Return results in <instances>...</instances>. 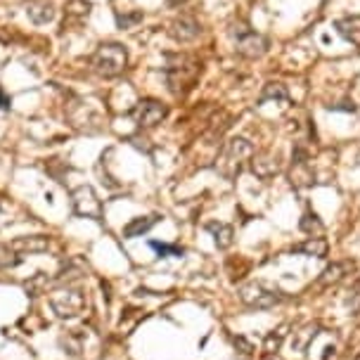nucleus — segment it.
Instances as JSON below:
<instances>
[{
	"mask_svg": "<svg viewBox=\"0 0 360 360\" xmlns=\"http://www.w3.org/2000/svg\"><path fill=\"white\" fill-rule=\"evenodd\" d=\"M27 15L34 24H48L55 19L57 10L50 0H31L29 8H27Z\"/></svg>",
	"mask_w": 360,
	"mask_h": 360,
	"instance_id": "f3484780",
	"label": "nucleus"
},
{
	"mask_svg": "<svg viewBox=\"0 0 360 360\" xmlns=\"http://www.w3.org/2000/svg\"><path fill=\"white\" fill-rule=\"evenodd\" d=\"M159 216H138V218H131L128 223L124 225V237L126 239H133V237H142L147 235V232L159 223Z\"/></svg>",
	"mask_w": 360,
	"mask_h": 360,
	"instance_id": "dca6fc26",
	"label": "nucleus"
},
{
	"mask_svg": "<svg viewBox=\"0 0 360 360\" xmlns=\"http://www.w3.org/2000/svg\"><path fill=\"white\" fill-rule=\"evenodd\" d=\"M206 230L213 235V242H216L218 249H230L232 242H235V230H232V225H227V223H216V220H211V223H206Z\"/></svg>",
	"mask_w": 360,
	"mask_h": 360,
	"instance_id": "a211bd4d",
	"label": "nucleus"
},
{
	"mask_svg": "<svg viewBox=\"0 0 360 360\" xmlns=\"http://www.w3.org/2000/svg\"><path fill=\"white\" fill-rule=\"evenodd\" d=\"M294 254H303V256H315V258H325L327 251H330V244H327L325 237H306L303 242L292 246Z\"/></svg>",
	"mask_w": 360,
	"mask_h": 360,
	"instance_id": "4468645a",
	"label": "nucleus"
},
{
	"mask_svg": "<svg viewBox=\"0 0 360 360\" xmlns=\"http://www.w3.org/2000/svg\"><path fill=\"white\" fill-rule=\"evenodd\" d=\"M91 65L95 69V74L105 76V79H114L119 76L128 65V50L121 43H102L95 50Z\"/></svg>",
	"mask_w": 360,
	"mask_h": 360,
	"instance_id": "7ed1b4c3",
	"label": "nucleus"
},
{
	"mask_svg": "<svg viewBox=\"0 0 360 360\" xmlns=\"http://www.w3.org/2000/svg\"><path fill=\"white\" fill-rule=\"evenodd\" d=\"M334 29L339 31V36L344 38V41H349L356 48H360V15L337 19V22H334Z\"/></svg>",
	"mask_w": 360,
	"mask_h": 360,
	"instance_id": "2eb2a0df",
	"label": "nucleus"
},
{
	"mask_svg": "<svg viewBox=\"0 0 360 360\" xmlns=\"http://www.w3.org/2000/svg\"><path fill=\"white\" fill-rule=\"evenodd\" d=\"M168 116V107L161 102V100H154V98H145L140 102L135 105L133 109V119L140 128H154L159 126L164 119Z\"/></svg>",
	"mask_w": 360,
	"mask_h": 360,
	"instance_id": "6e6552de",
	"label": "nucleus"
},
{
	"mask_svg": "<svg viewBox=\"0 0 360 360\" xmlns=\"http://www.w3.org/2000/svg\"><path fill=\"white\" fill-rule=\"evenodd\" d=\"M12 256H15V251L10 249V244L8 246L0 244V268H15V265H19L22 258H12Z\"/></svg>",
	"mask_w": 360,
	"mask_h": 360,
	"instance_id": "393cba45",
	"label": "nucleus"
},
{
	"mask_svg": "<svg viewBox=\"0 0 360 360\" xmlns=\"http://www.w3.org/2000/svg\"><path fill=\"white\" fill-rule=\"evenodd\" d=\"M299 230L306 232L308 237H320L322 232H325V225H322V220L318 218V213L315 211H306L303 213V218L299 220Z\"/></svg>",
	"mask_w": 360,
	"mask_h": 360,
	"instance_id": "aec40b11",
	"label": "nucleus"
},
{
	"mask_svg": "<svg viewBox=\"0 0 360 360\" xmlns=\"http://www.w3.org/2000/svg\"><path fill=\"white\" fill-rule=\"evenodd\" d=\"M152 249L159 251V256H182V249H180V246H168V244L152 242Z\"/></svg>",
	"mask_w": 360,
	"mask_h": 360,
	"instance_id": "bb28decb",
	"label": "nucleus"
},
{
	"mask_svg": "<svg viewBox=\"0 0 360 360\" xmlns=\"http://www.w3.org/2000/svg\"><path fill=\"white\" fill-rule=\"evenodd\" d=\"M349 306L351 311L360 315V277H356V282L351 284V296H349Z\"/></svg>",
	"mask_w": 360,
	"mask_h": 360,
	"instance_id": "a878e982",
	"label": "nucleus"
},
{
	"mask_svg": "<svg viewBox=\"0 0 360 360\" xmlns=\"http://www.w3.org/2000/svg\"><path fill=\"white\" fill-rule=\"evenodd\" d=\"M50 246V237L46 235H29V237H17L10 242V249L15 254H43Z\"/></svg>",
	"mask_w": 360,
	"mask_h": 360,
	"instance_id": "ddd939ff",
	"label": "nucleus"
},
{
	"mask_svg": "<svg viewBox=\"0 0 360 360\" xmlns=\"http://www.w3.org/2000/svg\"><path fill=\"white\" fill-rule=\"evenodd\" d=\"M168 34H171V38H175L178 43H189V41H194V38H199L201 24L192 15H180V17H175L173 22H171Z\"/></svg>",
	"mask_w": 360,
	"mask_h": 360,
	"instance_id": "9d476101",
	"label": "nucleus"
},
{
	"mask_svg": "<svg viewBox=\"0 0 360 360\" xmlns=\"http://www.w3.org/2000/svg\"><path fill=\"white\" fill-rule=\"evenodd\" d=\"M232 344H235V349L239 346V349H242V353H246V356H251V351H254V346H251L244 337H235V339H232Z\"/></svg>",
	"mask_w": 360,
	"mask_h": 360,
	"instance_id": "cd10ccee",
	"label": "nucleus"
},
{
	"mask_svg": "<svg viewBox=\"0 0 360 360\" xmlns=\"http://www.w3.org/2000/svg\"><path fill=\"white\" fill-rule=\"evenodd\" d=\"M140 22H142V12H140V10L126 12V15H116L119 29H133L135 24H140Z\"/></svg>",
	"mask_w": 360,
	"mask_h": 360,
	"instance_id": "5701e85b",
	"label": "nucleus"
},
{
	"mask_svg": "<svg viewBox=\"0 0 360 360\" xmlns=\"http://www.w3.org/2000/svg\"><path fill=\"white\" fill-rule=\"evenodd\" d=\"M239 301L244 303L251 311H270V308L280 306L284 301V296L277 289L265 287L261 282H249L239 289Z\"/></svg>",
	"mask_w": 360,
	"mask_h": 360,
	"instance_id": "20e7f679",
	"label": "nucleus"
},
{
	"mask_svg": "<svg viewBox=\"0 0 360 360\" xmlns=\"http://www.w3.org/2000/svg\"><path fill=\"white\" fill-rule=\"evenodd\" d=\"M254 156V145H251L246 138H232V140H227L223 145V149H220L218 154V173L223 175L225 180H235L239 173H242L244 168V161L251 159Z\"/></svg>",
	"mask_w": 360,
	"mask_h": 360,
	"instance_id": "f03ea898",
	"label": "nucleus"
},
{
	"mask_svg": "<svg viewBox=\"0 0 360 360\" xmlns=\"http://www.w3.org/2000/svg\"><path fill=\"white\" fill-rule=\"evenodd\" d=\"M353 270H356V263L353 261H332L327 265L325 270L318 275L315 280V289H330V287H337L339 282H344Z\"/></svg>",
	"mask_w": 360,
	"mask_h": 360,
	"instance_id": "1a4fd4ad",
	"label": "nucleus"
},
{
	"mask_svg": "<svg viewBox=\"0 0 360 360\" xmlns=\"http://www.w3.org/2000/svg\"><path fill=\"white\" fill-rule=\"evenodd\" d=\"M287 334H289L287 322H282L280 327H275L273 332H268V337H265V341H263V353H265V356H273V353L280 351V346H282V341L287 339Z\"/></svg>",
	"mask_w": 360,
	"mask_h": 360,
	"instance_id": "6ab92c4d",
	"label": "nucleus"
},
{
	"mask_svg": "<svg viewBox=\"0 0 360 360\" xmlns=\"http://www.w3.org/2000/svg\"><path fill=\"white\" fill-rule=\"evenodd\" d=\"M251 171H254L261 180L275 178V175L282 171L280 156L273 154V152H258V154L254 152V156H251Z\"/></svg>",
	"mask_w": 360,
	"mask_h": 360,
	"instance_id": "f8f14e48",
	"label": "nucleus"
},
{
	"mask_svg": "<svg viewBox=\"0 0 360 360\" xmlns=\"http://www.w3.org/2000/svg\"><path fill=\"white\" fill-rule=\"evenodd\" d=\"M356 360H360V353H358V356H356Z\"/></svg>",
	"mask_w": 360,
	"mask_h": 360,
	"instance_id": "c85d7f7f",
	"label": "nucleus"
},
{
	"mask_svg": "<svg viewBox=\"0 0 360 360\" xmlns=\"http://www.w3.org/2000/svg\"><path fill=\"white\" fill-rule=\"evenodd\" d=\"M311 182H313V168H311V164H308V152L299 145L292 154V185L308 187Z\"/></svg>",
	"mask_w": 360,
	"mask_h": 360,
	"instance_id": "9b49d317",
	"label": "nucleus"
},
{
	"mask_svg": "<svg viewBox=\"0 0 360 360\" xmlns=\"http://www.w3.org/2000/svg\"><path fill=\"white\" fill-rule=\"evenodd\" d=\"M201 74V65L194 57L189 55H175L168 60L166 65V84L168 91L175 95V98H182L185 93H189L197 84Z\"/></svg>",
	"mask_w": 360,
	"mask_h": 360,
	"instance_id": "f257e3e1",
	"label": "nucleus"
},
{
	"mask_svg": "<svg viewBox=\"0 0 360 360\" xmlns=\"http://www.w3.org/2000/svg\"><path fill=\"white\" fill-rule=\"evenodd\" d=\"M50 306H53V311L57 313V318H62V320L79 318L86 308V294L81 292V289L67 287V289H62V292L50 296Z\"/></svg>",
	"mask_w": 360,
	"mask_h": 360,
	"instance_id": "39448f33",
	"label": "nucleus"
},
{
	"mask_svg": "<svg viewBox=\"0 0 360 360\" xmlns=\"http://www.w3.org/2000/svg\"><path fill=\"white\" fill-rule=\"evenodd\" d=\"M235 50L246 60H258L268 53V41H265V36L251 31L249 24H242V29L235 31Z\"/></svg>",
	"mask_w": 360,
	"mask_h": 360,
	"instance_id": "423d86ee",
	"label": "nucleus"
},
{
	"mask_svg": "<svg viewBox=\"0 0 360 360\" xmlns=\"http://www.w3.org/2000/svg\"><path fill=\"white\" fill-rule=\"evenodd\" d=\"M50 284H55V280H53V277H48L46 273H36V275L31 277V280L27 282V292H29L31 296L46 294Z\"/></svg>",
	"mask_w": 360,
	"mask_h": 360,
	"instance_id": "4be33fe9",
	"label": "nucleus"
},
{
	"mask_svg": "<svg viewBox=\"0 0 360 360\" xmlns=\"http://www.w3.org/2000/svg\"><path fill=\"white\" fill-rule=\"evenodd\" d=\"M62 346L72 353V356H79L81 351H84V344H81V339H79V334L76 332H69L65 339H62Z\"/></svg>",
	"mask_w": 360,
	"mask_h": 360,
	"instance_id": "b1692460",
	"label": "nucleus"
},
{
	"mask_svg": "<svg viewBox=\"0 0 360 360\" xmlns=\"http://www.w3.org/2000/svg\"><path fill=\"white\" fill-rule=\"evenodd\" d=\"M72 204H74V213L81 218H93L100 220L102 218V201L98 199L95 189L91 185H79L72 189Z\"/></svg>",
	"mask_w": 360,
	"mask_h": 360,
	"instance_id": "0eeeda50",
	"label": "nucleus"
},
{
	"mask_svg": "<svg viewBox=\"0 0 360 360\" xmlns=\"http://www.w3.org/2000/svg\"><path fill=\"white\" fill-rule=\"evenodd\" d=\"M268 100H282V102H287V100H289L287 86H282V84H265L261 98H258V102L263 105V102H268Z\"/></svg>",
	"mask_w": 360,
	"mask_h": 360,
	"instance_id": "412c9836",
	"label": "nucleus"
}]
</instances>
